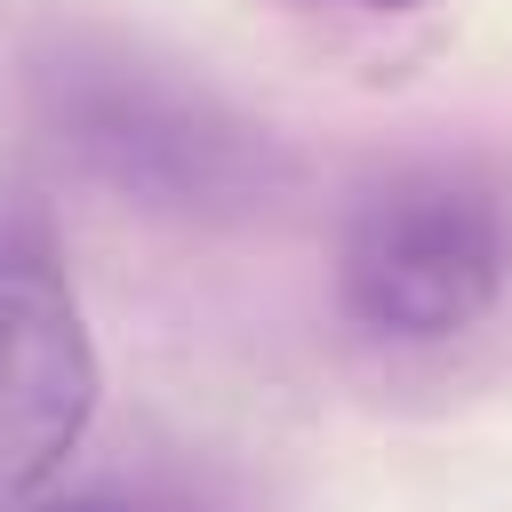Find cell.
Listing matches in <instances>:
<instances>
[{
  "label": "cell",
  "mask_w": 512,
  "mask_h": 512,
  "mask_svg": "<svg viewBox=\"0 0 512 512\" xmlns=\"http://www.w3.org/2000/svg\"><path fill=\"white\" fill-rule=\"evenodd\" d=\"M24 96L48 144L128 208L216 224L288 184V144L256 112L120 32H48L24 56Z\"/></svg>",
  "instance_id": "6da1fadb"
},
{
  "label": "cell",
  "mask_w": 512,
  "mask_h": 512,
  "mask_svg": "<svg viewBox=\"0 0 512 512\" xmlns=\"http://www.w3.org/2000/svg\"><path fill=\"white\" fill-rule=\"evenodd\" d=\"M512 280V200L472 160L376 176L336 232V304L368 344H448Z\"/></svg>",
  "instance_id": "7a4b0ae2"
},
{
  "label": "cell",
  "mask_w": 512,
  "mask_h": 512,
  "mask_svg": "<svg viewBox=\"0 0 512 512\" xmlns=\"http://www.w3.org/2000/svg\"><path fill=\"white\" fill-rule=\"evenodd\" d=\"M104 400V360L72 280L40 248L0 240V512L48 496Z\"/></svg>",
  "instance_id": "3957f363"
},
{
  "label": "cell",
  "mask_w": 512,
  "mask_h": 512,
  "mask_svg": "<svg viewBox=\"0 0 512 512\" xmlns=\"http://www.w3.org/2000/svg\"><path fill=\"white\" fill-rule=\"evenodd\" d=\"M24 512H152V504L128 488H72V496H32Z\"/></svg>",
  "instance_id": "277c9868"
},
{
  "label": "cell",
  "mask_w": 512,
  "mask_h": 512,
  "mask_svg": "<svg viewBox=\"0 0 512 512\" xmlns=\"http://www.w3.org/2000/svg\"><path fill=\"white\" fill-rule=\"evenodd\" d=\"M344 8H368V16H400V8H416V0H344Z\"/></svg>",
  "instance_id": "5b68a950"
}]
</instances>
